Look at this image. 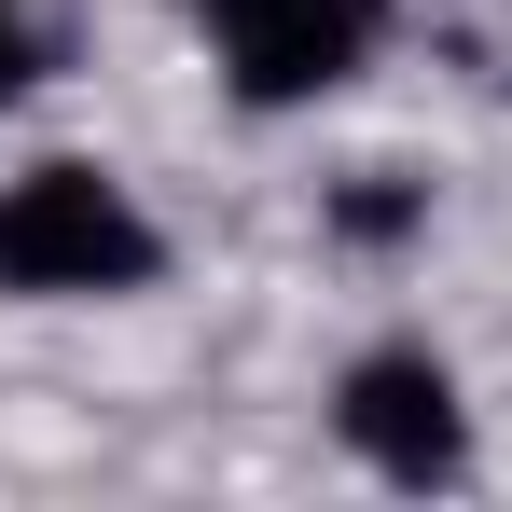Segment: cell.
Returning a JSON list of instances; mask_svg holds the SVG:
<instances>
[{
	"mask_svg": "<svg viewBox=\"0 0 512 512\" xmlns=\"http://www.w3.org/2000/svg\"><path fill=\"white\" fill-rule=\"evenodd\" d=\"M153 277H167V236L111 167L42 153L0 180V305H125Z\"/></svg>",
	"mask_w": 512,
	"mask_h": 512,
	"instance_id": "6da1fadb",
	"label": "cell"
},
{
	"mask_svg": "<svg viewBox=\"0 0 512 512\" xmlns=\"http://www.w3.org/2000/svg\"><path fill=\"white\" fill-rule=\"evenodd\" d=\"M194 14H208V56L250 111H305V97L360 84L388 42V0H194Z\"/></svg>",
	"mask_w": 512,
	"mask_h": 512,
	"instance_id": "7a4b0ae2",
	"label": "cell"
},
{
	"mask_svg": "<svg viewBox=\"0 0 512 512\" xmlns=\"http://www.w3.org/2000/svg\"><path fill=\"white\" fill-rule=\"evenodd\" d=\"M333 429L388 485H471V402H457V374L429 346H360L333 374Z\"/></svg>",
	"mask_w": 512,
	"mask_h": 512,
	"instance_id": "3957f363",
	"label": "cell"
},
{
	"mask_svg": "<svg viewBox=\"0 0 512 512\" xmlns=\"http://www.w3.org/2000/svg\"><path fill=\"white\" fill-rule=\"evenodd\" d=\"M28 70H42V28H28V0H0V111L28 97Z\"/></svg>",
	"mask_w": 512,
	"mask_h": 512,
	"instance_id": "277c9868",
	"label": "cell"
}]
</instances>
